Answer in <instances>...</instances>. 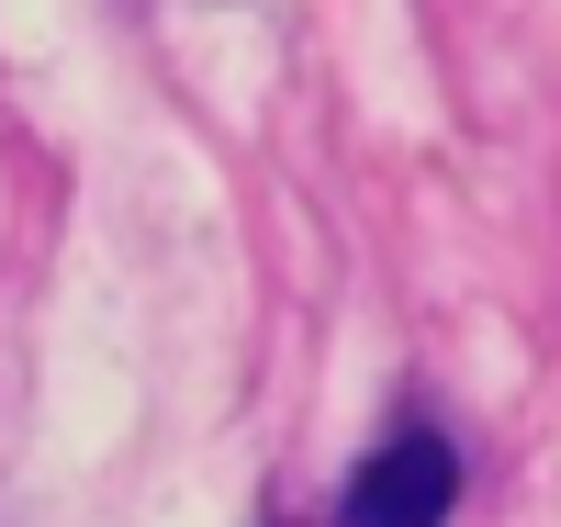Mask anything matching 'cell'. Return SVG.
Segmentation results:
<instances>
[{
  "mask_svg": "<svg viewBox=\"0 0 561 527\" xmlns=\"http://www.w3.org/2000/svg\"><path fill=\"white\" fill-rule=\"evenodd\" d=\"M460 494H472V471H460L449 426L404 415V426H382V438L348 460V483H337V527H449Z\"/></svg>",
  "mask_w": 561,
  "mask_h": 527,
  "instance_id": "obj_1",
  "label": "cell"
}]
</instances>
